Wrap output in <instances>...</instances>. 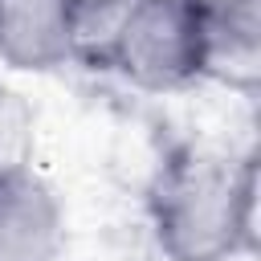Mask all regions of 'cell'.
Returning <instances> with one entry per match:
<instances>
[{
	"label": "cell",
	"instance_id": "cell-1",
	"mask_svg": "<svg viewBox=\"0 0 261 261\" xmlns=\"http://www.w3.org/2000/svg\"><path fill=\"white\" fill-rule=\"evenodd\" d=\"M147 220L167 261H237L257 245V163L188 147L171 155L151 192Z\"/></svg>",
	"mask_w": 261,
	"mask_h": 261
},
{
	"label": "cell",
	"instance_id": "cell-2",
	"mask_svg": "<svg viewBox=\"0 0 261 261\" xmlns=\"http://www.w3.org/2000/svg\"><path fill=\"white\" fill-rule=\"evenodd\" d=\"M130 90L175 94L204 82V33L188 0H135L98 61Z\"/></svg>",
	"mask_w": 261,
	"mask_h": 261
},
{
	"label": "cell",
	"instance_id": "cell-3",
	"mask_svg": "<svg viewBox=\"0 0 261 261\" xmlns=\"http://www.w3.org/2000/svg\"><path fill=\"white\" fill-rule=\"evenodd\" d=\"M69 241V212L57 184L33 167L0 171V261H57Z\"/></svg>",
	"mask_w": 261,
	"mask_h": 261
},
{
	"label": "cell",
	"instance_id": "cell-4",
	"mask_svg": "<svg viewBox=\"0 0 261 261\" xmlns=\"http://www.w3.org/2000/svg\"><path fill=\"white\" fill-rule=\"evenodd\" d=\"M82 61L69 0H0V65L45 77Z\"/></svg>",
	"mask_w": 261,
	"mask_h": 261
},
{
	"label": "cell",
	"instance_id": "cell-5",
	"mask_svg": "<svg viewBox=\"0 0 261 261\" xmlns=\"http://www.w3.org/2000/svg\"><path fill=\"white\" fill-rule=\"evenodd\" d=\"M204 33V77L249 90L261 73V0H188Z\"/></svg>",
	"mask_w": 261,
	"mask_h": 261
},
{
	"label": "cell",
	"instance_id": "cell-6",
	"mask_svg": "<svg viewBox=\"0 0 261 261\" xmlns=\"http://www.w3.org/2000/svg\"><path fill=\"white\" fill-rule=\"evenodd\" d=\"M37 130L41 114L24 90L12 82H0V171L8 167H33L37 159Z\"/></svg>",
	"mask_w": 261,
	"mask_h": 261
},
{
	"label": "cell",
	"instance_id": "cell-7",
	"mask_svg": "<svg viewBox=\"0 0 261 261\" xmlns=\"http://www.w3.org/2000/svg\"><path fill=\"white\" fill-rule=\"evenodd\" d=\"M135 0H69V12H73V29H77V53L82 61H98L102 45L110 41L114 24L126 16Z\"/></svg>",
	"mask_w": 261,
	"mask_h": 261
}]
</instances>
